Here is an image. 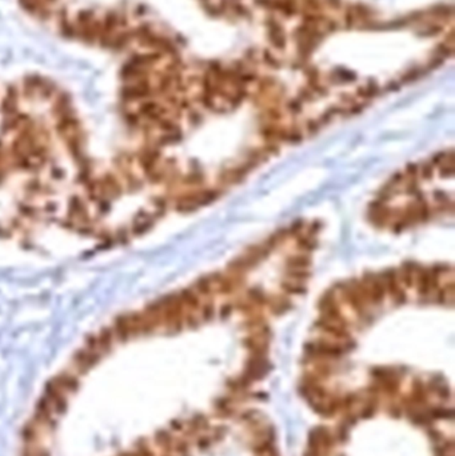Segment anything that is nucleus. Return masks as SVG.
<instances>
[{
  "instance_id": "16",
  "label": "nucleus",
  "mask_w": 455,
  "mask_h": 456,
  "mask_svg": "<svg viewBox=\"0 0 455 456\" xmlns=\"http://www.w3.org/2000/svg\"><path fill=\"white\" fill-rule=\"evenodd\" d=\"M321 229H322V223H321L319 220L311 222L309 226H306V228H304V231H306L307 234L313 235V237H316V235L321 232Z\"/></svg>"
},
{
  "instance_id": "7",
  "label": "nucleus",
  "mask_w": 455,
  "mask_h": 456,
  "mask_svg": "<svg viewBox=\"0 0 455 456\" xmlns=\"http://www.w3.org/2000/svg\"><path fill=\"white\" fill-rule=\"evenodd\" d=\"M178 295H179V299H181V302L183 304V307H185L187 313L198 314V311H199L200 305L203 303V300L200 299V296H199L191 287L179 291Z\"/></svg>"
},
{
  "instance_id": "14",
  "label": "nucleus",
  "mask_w": 455,
  "mask_h": 456,
  "mask_svg": "<svg viewBox=\"0 0 455 456\" xmlns=\"http://www.w3.org/2000/svg\"><path fill=\"white\" fill-rule=\"evenodd\" d=\"M304 131L298 129V127H291V129H287V135H286V141L284 143L298 144V143L304 141Z\"/></svg>"
},
{
  "instance_id": "8",
  "label": "nucleus",
  "mask_w": 455,
  "mask_h": 456,
  "mask_svg": "<svg viewBox=\"0 0 455 456\" xmlns=\"http://www.w3.org/2000/svg\"><path fill=\"white\" fill-rule=\"evenodd\" d=\"M243 295L246 296L247 300H250L258 310H262V311L267 307L269 299H270V295H267V293H264L259 287L247 288Z\"/></svg>"
},
{
  "instance_id": "18",
  "label": "nucleus",
  "mask_w": 455,
  "mask_h": 456,
  "mask_svg": "<svg viewBox=\"0 0 455 456\" xmlns=\"http://www.w3.org/2000/svg\"><path fill=\"white\" fill-rule=\"evenodd\" d=\"M321 123L318 120H309L306 123V131L310 134V135H314L318 131L321 130Z\"/></svg>"
},
{
  "instance_id": "12",
  "label": "nucleus",
  "mask_w": 455,
  "mask_h": 456,
  "mask_svg": "<svg viewBox=\"0 0 455 456\" xmlns=\"http://www.w3.org/2000/svg\"><path fill=\"white\" fill-rule=\"evenodd\" d=\"M215 314H217V310H215V305L213 303V300L203 302L198 311V315L202 322H211L215 317Z\"/></svg>"
},
{
  "instance_id": "19",
  "label": "nucleus",
  "mask_w": 455,
  "mask_h": 456,
  "mask_svg": "<svg viewBox=\"0 0 455 456\" xmlns=\"http://www.w3.org/2000/svg\"><path fill=\"white\" fill-rule=\"evenodd\" d=\"M434 199H435V202L439 203V205H444V203L451 202V199L446 195L444 191H435V192H434Z\"/></svg>"
},
{
  "instance_id": "10",
  "label": "nucleus",
  "mask_w": 455,
  "mask_h": 456,
  "mask_svg": "<svg viewBox=\"0 0 455 456\" xmlns=\"http://www.w3.org/2000/svg\"><path fill=\"white\" fill-rule=\"evenodd\" d=\"M295 239H296V247L304 254H310L318 247L316 237L307 234L306 231H304L301 235L295 237Z\"/></svg>"
},
{
  "instance_id": "6",
  "label": "nucleus",
  "mask_w": 455,
  "mask_h": 456,
  "mask_svg": "<svg viewBox=\"0 0 455 456\" xmlns=\"http://www.w3.org/2000/svg\"><path fill=\"white\" fill-rule=\"evenodd\" d=\"M293 307V300L290 296L287 295H277V296H270L269 299V304H267V310L270 311L272 315L281 316L284 315L286 313H289Z\"/></svg>"
},
{
  "instance_id": "11",
  "label": "nucleus",
  "mask_w": 455,
  "mask_h": 456,
  "mask_svg": "<svg viewBox=\"0 0 455 456\" xmlns=\"http://www.w3.org/2000/svg\"><path fill=\"white\" fill-rule=\"evenodd\" d=\"M281 288L283 290V293L287 296H302L307 293L306 283L295 282V281H290V279L283 281L281 283Z\"/></svg>"
},
{
  "instance_id": "9",
  "label": "nucleus",
  "mask_w": 455,
  "mask_h": 456,
  "mask_svg": "<svg viewBox=\"0 0 455 456\" xmlns=\"http://www.w3.org/2000/svg\"><path fill=\"white\" fill-rule=\"evenodd\" d=\"M286 267H287V270H310L311 258L309 256V254L299 252L287 259Z\"/></svg>"
},
{
  "instance_id": "15",
  "label": "nucleus",
  "mask_w": 455,
  "mask_h": 456,
  "mask_svg": "<svg viewBox=\"0 0 455 456\" xmlns=\"http://www.w3.org/2000/svg\"><path fill=\"white\" fill-rule=\"evenodd\" d=\"M433 165L430 162H424V163L418 165V178H421L423 180H432L434 176Z\"/></svg>"
},
{
  "instance_id": "4",
  "label": "nucleus",
  "mask_w": 455,
  "mask_h": 456,
  "mask_svg": "<svg viewBox=\"0 0 455 456\" xmlns=\"http://www.w3.org/2000/svg\"><path fill=\"white\" fill-rule=\"evenodd\" d=\"M314 327L323 335H328L331 340H336L339 343H343L348 339H351V331H350V326L346 325H341L336 322H331L326 317L319 316L318 320L315 322Z\"/></svg>"
},
{
  "instance_id": "17",
  "label": "nucleus",
  "mask_w": 455,
  "mask_h": 456,
  "mask_svg": "<svg viewBox=\"0 0 455 456\" xmlns=\"http://www.w3.org/2000/svg\"><path fill=\"white\" fill-rule=\"evenodd\" d=\"M234 310H235V308H234V304H232V302L223 303L220 305V308H219V315H220L222 319H226V317H228V316L232 314V311H234Z\"/></svg>"
},
{
  "instance_id": "3",
  "label": "nucleus",
  "mask_w": 455,
  "mask_h": 456,
  "mask_svg": "<svg viewBox=\"0 0 455 456\" xmlns=\"http://www.w3.org/2000/svg\"><path fill=\"white\" fill-rule=\"evenodd\" d=\"M380 278L385 286L387 296H390L391 300L394 302L395 305H402L407 302L409 296H407L406 290L402 287L397 268H387V270L380 272Z\"/></svg>"
},
{
  "instance_id": "1",
  "label": "nucleus",
  "mask_w": 455,
  "mask_h": 456,
  "mask_svg": "<svg viewBox=\"0 0 455 456\" xmlns=\"http://www.w3.org/2000/svg\"><path fill=\"white\" fill-rule=\"evenodd\" d=\"M336 293L341 295V298L346 302L347 305H350L351 311L358 316L359 320L370 322L371 305L366 299L360 279H351L336 284Z\"/></svg>"
},
{
  "instance_id": "13",
  "label": "nucleus",
  "mask_w": 455,
  "mask_h": 456,
  "mask_svg": "<svg viewBox=\"0 0 455 456\" xmlns=\"http://www.w3.org/2000/svg\"><path fill=\"white\" fill-rule=\"evenodd\" d=\"M310 278H311L310 270H287L286 272V279L295 281V282L306 283Z\"/></svg>"
},
{
  "instance_id": "2",
  "label": "nucleus",
  "mask_w": 455,
  "mask_h": 456,
  "mask_svg": "<svg viewBox=\"0 0 455 456\" xmlns=\"http://www.w3.org/2000/svg\"><path fill=\"white\" fill-rule=\"evenodd\" d=\"M360 283L363 286L366 299L371 307H378L385 302L387 293L383 283L380 281V273L365 272L363 276L360 278Z\"/></svg>"
},
{
  "instance_id": "5",
  "label": "nucleus",
  "mask_w": 455,
  "mask_h": 456,
  "mask_svg": "<svg viewBox=\"0 0 455 456\" xmlns=\"http://www.w3.org/2000/svg\"><path fill=\"white\" fill-rule=\"evenodd\" d=\"M421 267V264L415 263V261H405L398 270V276H400V282H401L402 287L407 291L412 290L415 283V275L418 268Z\"/></svg>"
}]
</instances>
